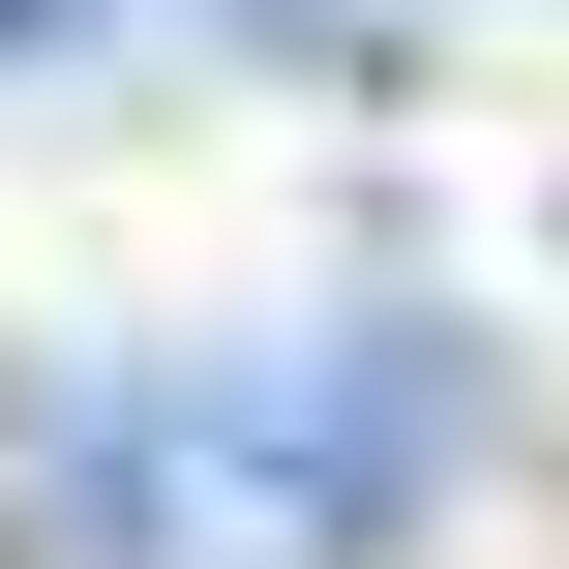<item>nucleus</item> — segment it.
Listing matches in <instances>:
<instances>
[{
  "label": "nucleus",
  "instance_id": "obj_1",
  "mask_svg": "<svg viewBox=\"0 0 569 569\" xmlns=\"http://www.w3.org/2000/svg\"><path fill=\"white\" fill-rule=\"evenodd\" d=\"M180 450H210V540L270 569H390L450 510V450H480V330H240V360H180Z\"/></svg>",
  "mask_w": 569,
  "mask_h": 569
},
{
  "label": "nucleus",
  "instance_id": "obj_2",
  "mask_svg": "<svg viewBox=\"0 0 569 569\" xmlns=\"http://www.w3.org/2000/svg\"><path fill=\"white\" fill-rule=\"evenodd\" d=\"M90 60H150V0H0V120H30V90H90Z\"/></svg>",
  "mask_w": 569,
  "mask_h": 569
}]
</instances>
